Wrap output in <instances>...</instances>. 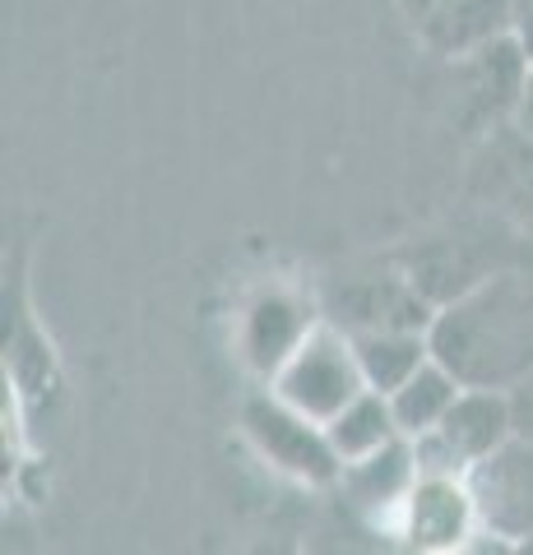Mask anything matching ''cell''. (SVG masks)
<instances>
[{"instance_id":"cell-19","label":"cell","mask_w":533,"mask_h":555,"mask_svg":"<svg viewBox=\"0 0 533 555\" xmlns=\"http://www.w3.org/2000/svg\"><path fill=\"white\" fill-rule=\"evenodd\" d=\"M515 38H520L533 56V0H515Z\"/></svg>"},{"instance_id":"cell-7","label":"cell","mask_w":533,"mask_h":555,"mask_svg":"<svg viewBox=\"0 0 533 555\" xmlns=\"http://www.w3.org/2000/svg\"><path fill=\"white\" fill-rule=\"evenodd\" d=\"M325 320H334L348 334L367 328H432L436 306L413 287V278L394 264V255L376 264H357L343 278H330L320 292Z\"/></svg>"},{"instance_id":"cell-20","label":"cell","mask_w":533,"mask_h":555,"mask_svg":"<svg viewBox=\"0 0 533 555\" xmlns=\"http://www.w3.org/2000/svg\"><path fill=\"white\" fill-rule=\"evenodd\" d=\"M515 126L520 130H529L533 134V65H529V79H524V93H520V102H515Z\"/></svg>"},{"instance_id":"cell-13","label":"cell","mask_w":533,"mask_h":555,"mask_svg":"<svg viewBox=\"0 0 533 555\" xmlns=\"http://www.w3.org/2000/svg\"><path fill=\"white\" fill-rule=\"evenodd\" d=\"M418 449H413L408 436L390 440L385 449H376V454L357 459V463H343L339 473V491L343 500L367 518L376 528H390L394 509L404 505V495L413 491V481H418Z\"/></svg>"},{"instance_id":"cell-4","label":"cell","mask_w":533,"mask_h":555,"mask_svg":"<svg viewBox=\"0 0 533 555\" xmlns=\"http://www.w3.org/2000/svg\"><path fill=\"white\" fill-rule=\"evenodd\" d=\"M441 65H445V93H450V120L469 139H478L515 116V102L524 93L533 56L510 28L502 38H492Z\"/></svg>"},{"instance_id":"cell-17","label":"cell","mask_w":533,"mask_h":555,"mask_svg":"<svg viewBox=\"0 0 533 555\" xmlns=\"http://www.w3.org/2000/svg\"><path fill=\"white\" fill-rule=\"evenodd\" d=\"M510 393V416H515V436L533 444V371L520 375L515 385L506 389Z\"/></svg>"},{"instance_id":"cell-5","label":"cell","mask_w":533,"mask_h":555,"mask_svg":"<svg viewBox=\"0 0 533 555\" xmlns=\"http://www.w3.org/2000/svg\"><path fill=\"white\" fill-rule=\"evenodd\" d=\"M242 436L255 449V459L269 463L279 477L297 486H339L343 463L330 444V430L312 422L306 412L283 403L269 385L246 393L242 403Z\"/></svg>"},{"instance_id":"cell-2","label":"cell","mask_w":533,"mask_h":555,"mask_svg":"<svg viewBox=\"0 0 533 555\" xmlns=\"http://www.w3.org/2000/svg\"><path fill=\"white\" fill-rule=\"evenodd\" d=\"M510 250H515V232L506 222L464 204L455 222H441V228L404 241L390 255L413 278V287L441 310L455 297H464V292H473L483 278L510 269Z\"/></svg>"},{"instance_id":"cell-3","label":"cell","mask_w":533,"mask_h":555,"mask_svg":"<svg viewBox=\"0 0 533 555\" xmlns=\"http://www.w3.org/2000/svg\"><path fill=\"white\" fill-rule=\"evenodd\" d=\"M325 320L320 292L288 283V278H269V283L251 287L246 301L237 306L232 328V352L246 366L251 379L269 385L283 371V361L306 343V334Z\"/></svg>"},{"instance_id":"cell-6","label":"cell","mask_w":533,"mask_h":555,"mask_svg":"<svg viewBox=\"0 0 533 555\" xmlns=\"http://www.w3.org/2000/svg\"><path fill=\"white\" fill-rule=\"evenodd\" d=\"M269 389L279 393L283 403H292L297 412H306L312 422L325 426L371 385L363 375V361H357L353 334L339 328L334 320H320L297 352L283 361V371L269 379Z\"/></svg>"},{"instance_id":"cell-12","label":"cell","mask_w":533,"mask_h":555,"mask_svg":"<svg viewBox=\"0 0 533 555\" xmlns=\"http://www.w3.org/2000/svg\"><path fill=\"white\" fill-rule=\"evenodd\" d=\"M483 537L506 546H533V444L515 436L469 473Z\"/></svg>"},{"instance_id":"cell-8","label":"cell","mask_w":533,"mask_h":555,"mask_svg":"<svg viewBox=\"0 0 533 555\" xmlns=\"http://www.w3.org/2000/svg\"><path fill=\"white\" fill-rule=\"evenodd\" d=\"M464 204L506 222L510 232L533 228V134L515 120L473 139L464 167Z\"/></svg>"},{"instance_id":"cell-11","label":"cell","mask_w":533,"mask_h":555,"mask_svg":"<svg viewBox=\"0 0 533 555\" xmlns=\"http://www.w3.org/2000/svg\"><path fill=\"white\" fill-rule=\"evenodd\" d=\"M427 56L455 61L515 28V0H390Z\"/></svg>"},{"instance_id":"cell-14","label":"cell","mask_w":533,"mask_h":555,"mask_svg":"<svg viewBox=\"0 0 533 555\" xmlns=\"http://www.w3.org/2000/svg\"><path fill=\"white\" fill-rule=\"evenodd\" d=\"M353 347L367 385L381 393H394L408 375H418L432 361V334L427 328H367V334H353Z\"/></svg>"},{"instance_id":"cell-15","label":"cell","mask_w":533,"mask_h":555,"mask_svg":"<svg viewBox=\"0 0 533 555\" xmlns=\"http://www.w3.org/2000/svg\"><path fill=\"white\" fill-rule=\"evenodd\" d=\"M325 430H330V444H334L339 463H357V459H367V454H376V449H385L390 440L404 436L399 416H394V408H390V393H381V389L357 393L334 422H325Z\"/></svg>"},{"instance_id":"cell-10","label":"cell","mask_w":533,"mask_h":555,"mask_svg":"<svg viewBox=\"0 0 533 555\" xmlns=\"http://www.w3.org/2000/svg\"><path fill=\"white\" fill-rule=\"evenodd\" d=\"M390 537H399L408 551H469L473 537H483V518H478V500L469 477L459 473H418L404 505L390 518Z\"/></svg>"},{"instance_id":"cell-1","label":"cell","mask_w":533,"mask_h":555,"mask_svg":"<svg viewBox=\"0 0 533 555\" xmlns=\"http://www.w3.org/2000/svg\"><path fill=\"white\" fill-rule=\"evenodd\" d=\"M432 357L445 361L464 385L510 389L533 371V278L502 269L464 292L432 320Z\"/></svg>"},{"instance_id":"cell-9","label":"cell","mask_w":533,"mask_h":555,"mask_svg":"<svg viewBox=\"0 0 533 555\" xmlns=\"http://www.w3.org/2000/svg\"><path fill=\"white\" fill-rule=\"evenodd\" d=\"M515 440V416H510V393L506 389H483L464 385V393L450 403V412L413 440L422 473H459L469 477L487 454Z\"/></svg>"},{"instance_id":"cell-18","label":"cell","mask_w":533,"mask_h":555,"mask_svg":"<svg viewBox=\"0 0 533 555\" xmlns=\"http://www.w3.org/2000/svg\"><path fill=\"white\" fill-rule=\"evenodd\" d=\"M510 264L520 269L524 278H533V228L515 232V250H510Z\"/></svg>"},{"instance_id":"cell-16","label":"cell","mask_w":533,"mask_h":555,"mask_svg":"<svg viewBox=\"0 0 533 555\" xmlns=\"http://www.w3.org/2000/svg\"><path fill=\"white\" fill-rule=\"evenodd\" d=\"M464 393V379L445 366V361H427V366L418 371V375H408L399 389L390 393V408H394V416H399V430L408 440H418V436H427L445 412H450V403Z\"/></svg>"}]
</instances>
